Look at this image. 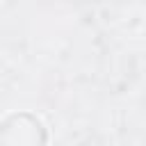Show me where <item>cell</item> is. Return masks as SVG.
<instances>
[{"instance_id": "1", "label": "cell", "mask_w": 146, "mask_h": 146, "mask_svg": "<svg viewBox=\"0 0 146 146\" xmlns=\"http://www.w3.org/2000/svg\"><path fill=\"white\" fill-rule=\"evenodd\" d=\"M50 132L43 119L30 110H11L0 116V146H48Z\"/></svg>"}]
</instances>
